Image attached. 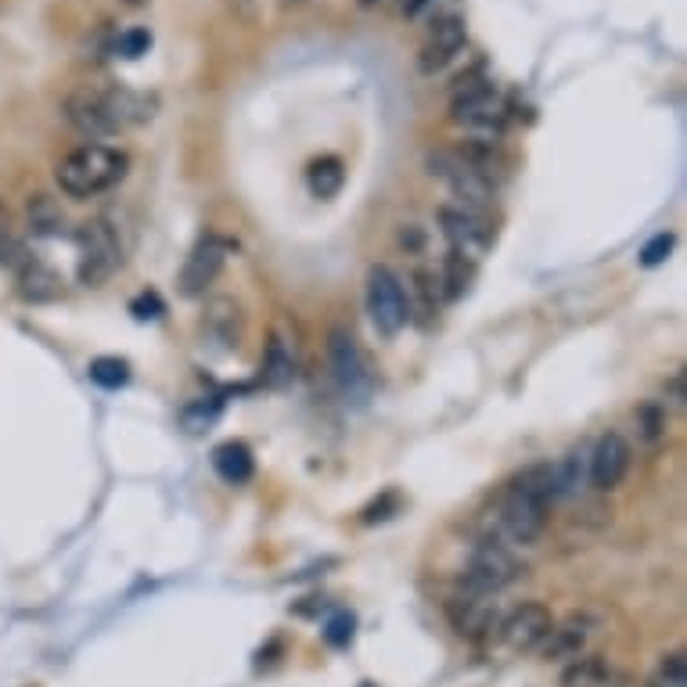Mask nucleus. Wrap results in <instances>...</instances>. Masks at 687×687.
Here are the masks:
<instances>
[{"label":"nucleus","mask_w":687,"mask_h":687,"mask_svg":"<svg viewBox=\"0 0 687 687\" xmlns=\"http://www.w3.org/2000/svg\"><path fill=\"white\" fill-rule=\"evenodd\" d=\"M162 300L155 292H145V295H137L134 303H129V314H134L137 320H155V317H162Z\"/></svg>","instance_id":"nucleus-32"},{"label":"nucleus","mask_w":687,"mask_h":687,"mask_svg":"<svg viewBox=\"0 0 687 687\" xmlns=\"http://www.w3.org/2000/svg\"><path fill=\"white\" fill-rule=\"evenodd\" d=\"M554 504V469L551 461L529 464L526 472H518L508 489L500 494L489 529L494 540L504 548H533L548 529V511Z\"/></svg>","instance_id":"nucleus-1"},{"label":"nucleus","mask_w":687,"mask_h":687,"mask_svg":"<svg viewBox=\"0 0 687 687\" xmlns=\"http://www.w3.org/2000/svg\"><path fill=\"white\" fill-rule=\"evenodd\" d=\"M666 425H669V414L666 407L658 404V399H644V404L633 410V436H638L641 447H655L666 439Z\"/></svg>","instance_id":"nucleus-23"},{"label":"nucleus","mask_w":687,"mask_h":687,"mask_svg":"<svg viewBox=\"0 0 687 687\" xmlns=\"http://www.w3.org/2000/svg\"><path fill=\"white\" fill-rule=\"evenodd\" d=\"M551 627H554L551 608H543L537 601H526V605L511 608V612L500 619L497 633L511 652H533V647H540L543 638L551 633Z\"/></svg>","instance_id":"nucleus-13"},{"label":"nucleus","mask_w":687,"mask_h":687,"mask_svg":"<svg viewBox=\"0 0 687 687\" xmlns=\"http://www.w3.org/2000/svg\"><path fill=\"white\" fill-rule=\"evenodd\" d=\"M669 393H673V404H684V371L669 382Z\"/></svg>","instance_id":"nucleus-36"},{"label":"nucleus","mask_w":687,"mask_h":687,"mask_svg":"<svg viewBox=\"0 0 687 687\" xmlns=\"http://www.w3.org/2000/svg\"><path fill=\"white\" fill-rule=\"evenodd\" d=\"M447 616H450V627L469 641H483V638H489V633H497L500 619H504L497 594H483V590H469V587L450 594Z\"/></svg>","instance_id":"nucleus-11"},{"label":"nucleus","mask_w":687,"mask_h":687,"mask_svg":"<svg viewBox=\"0 0 687 687\" xmlns=\"http://www.w3.org/2000/svg\"><path fill=\"white\" fill-rule=\"evenodd\" d=\"M213 469L216 475L224 478L230 486H245L256 472V461H252V450L245 443H219L213 450Z\"/></svg>","instance_id":"nucleus-20"},{"label":"nucleus","mask_w":687,"mask_h":687,"mask_svg":"<svg viewBox=\"0 0 687 687\" xmlns=\"http://www.w3.org/2000/svg\"><path fill=\"white\" fill-rule=\"evenodd\" d=\"M554 469V500H573L590 486V447H573L551 464Z\"/></svg>","instance_id":"nucleus-18"},{"label":"nucleus","mask_w":687,"mask_h":687,"mask_svg":"<svg viewBox=\"0 0 687 687\" xmlns=\"http://www.w3.org/2000/svg\"><path fill=\"white\" fill-rule=\"evenodd\" d=\"M450 115L464 134H472V140H483V145H500L504 129H508V105L489 80H461V87L453 90Z\"/></svg>","instance_id":"nucleus-4"},{"label":"nucleus","mask_w":687,"mask_h":687,"mask_svg":"<svg viewBox=\"0 0 687 687\" xmlns=\"http://www.w3.org/2000/svg\"><path fill=\"white\" fill-rule=\"evenodd\" d=\"M399 245H404V249H410V252H418L421 245H425L421 227H418V224H407L404 230H399Z\"/></svg>","instance_id":"nucleus-34"},{"label":"nucleus","mask_w":687,"mask_h":687,"mask_svg":"<svg viewBox=\"0 0 687 687\" xmlns=\"http://www.w3.org/2000/svg\"><path fill=\"white\" fill-rule=\"evenodd\" d=\"M61 112L83 137H90V145H101L123 134L126 126L148 123L155 115V101L129 87H80L65 98Z\"/></svg>","instance_id":"nucleus-2"},{"label":"nucleus","mask_w":687,"mask_h":687,"mask_svg":"<svg viewBox=\"0 0 687 687\" xmlns=\"http://www.w3.org/2000/svg\"><path fill=\"white\" fill-rule=\"evenodd\" d=\"M472 278H475V263H472V259L447 252L443 270H439V289H443V300H461V295L469 292Z\"/></svg>","instance_id":"nucleus-24"},{"label":"nucleus","mask_w":687,"mask_h":687,"mask_svg":"<svg viewBox=\"0 0 687 687\" xmlns=\"http://www.w3.org/2000/svg\"><path fill=\"white\" fill-rule=\"evenodd\" d=\"M353 630H357V619L349 612H335L328 623H324V641H328L331 647H346L349 641H353Z\"/></svg>","instance_id":"nucleus-30"},{"label":"nucleus","mask_w":687,"mask_h":687,"mask_svg":"<svg viewBox=\"0 0 687 687\" xmlns=\"http://www.w3.org/2000/svg\"><path fill=\"white\" fill-rule=\"evenodd\" d=\"M630 472V443L619 432L598 436V443L590 447V486L608 494L627 478Z\"/></svg>","instance_id":"nucleus-15"},{"label":"nucleus","mask_w":687,"mask_h":687,"mask_svg":"<svg viewBox=\"0 0 687 687\" xmlns=\"http://www.w3.org/2000/svg\"><path fill=\"white\" fill-rule=\"evenodd\" d=\"M224 259H227V245L213 235H205L184 259V270H180V281H177L180 295H188V300L205 295V289H210L219 278V270H224Z\"/></svg>","instance_id":"nucleus-14"},{"label":"nucleus","mask_w":687,"mask_h":687,"mask_svg":"<svg viewBox=\"0 0 687 687\" xmlns=\"http://www.w3.org/2000/svg\"><path fill=\"white\" fill-rule=\"evenodd\" d=\"M608 669L598 655H579L565 666L562 673V687H605Z\"/></svg>","instance_id":"nucleus-25"},{"label":"nucleus","mask_w":687,"mask_h":687,"mask_svg":"<svg viewBox=\"0 0 687 687\" xmlns=\"http://www.w3.org/2000/svg\"><path fill=\"white\" fill-rule=\"evenodd\" d=\"M522 573L526 568H522V562L515 559V551L504 548L500 540L486 537V540L475 543L469 562H464L461 587L483 590V594H500V590H508Z\"/></svg>","instance_id":"nucleus-8"},{"label":"nucleus","mask_w":687,"mask_h":687,"mask_svg":"<svg viewBox=\"0 0 687 687\" xmlns=\"http://www.w3.org/2000/svg\"><path fill=\"white\" fill-rule=\"evenodd\" d=\"M123 4H129V8H140V4H148V0H123Z\"/></svg>","instance_id":"nucleus-38"},{"label":"nucleus","mask_w":687,"mask_h":687,"mask_svg":"<svg viewBox=\"0 0 687 687\" xmlns=\"http://www.w3.org/2000/svg\"><path fill=\"white\" fill-rule=\"evenodd\" d=\"M76 245H80L76 278H80V284H87V289L105 284L115 270L123 267V245L109 219H87V224L76 230Z\"/></svg>","instance_id":"nucleus-7"},{"label":"nucleus","mask_w":687,"mask_h":687,"mask_svg":"<svg viewBox=\"0 0 687 687\" xmlns=\"http://www.w3.org/2000/svg\"><path fill=\"white\" fill-rule=\"evenodd\" d=\"M295 368H300V360H295V342L289 335L274 331L270 335V342L263 349V364H259V379L270 388V393H284L292 382H295Z\"/></svg>","instance_id":"nucleus-17"},{"label":"nucleus","mask_w":687,"mask_h":687,"mask_svg":"<svg viewBox=\"0 0 687 687\" xmlns=\"http://www.w3.org/2000/svg\"><path fill=\"white\" fill-rule=\"evenodd\" d=\"M429 4H432V0H404V15H407V19H418Z\"/></svg>","instance_id":"nucleus-35"},{"label":"nucleus","mask_w":687,"mask_h":687,"mask_svg":"<svg viewBox=\"0 0 687 687\" xmlns=\"http://www.w3.org/2000/svg\"><path fill=\"white\" fill-rule=\"evenodd\" d=\"M284 4H303V0H284Z\"/></svg>","instance_id":"nucleus-39"},{"label":"nucleus","mask_w":687,"mask_h":687,"mask_svg":"<svg viewBox=\"0 0 687 687\" xmlns=\"http://www.w3.org/2000/svg\"><path fill=\"white\" fill-rule=\"evenodd\" d=\"M425 166H429V173L436 180H443V184L450 188V194L458 199V205H469V210H478V213H486L489 205H494V199H497L494 180L478 173L458 148H436V151H429V155H425Z\"/></svg>","instance_id":"nucleus-6"},{"label":"nucleus","mask_w":687,"mask_h":687,"mask_svg":"<svg viewBox=\"0 0 687 687\" xmlns=\"http://www.w3.org/2000/svg\"><path fill=\"white\" fill-rule=\"evenodd\" d=\"M129 170V155L112 145H80L58 162L55 180L69 199H98L112 191Z\"/></svg>","instance_id":"nucleus-3"},{"label":"nucleus","mask_w":687,"mask_h":687,"mask_svg":"<svg viewBox=\"0 0 687 687\" xmlns=\"http://www.w3.org/2000/svg\"><path fill=\"white\" fill-rule=\"evenodd\" d=\"M669 249H673V235H655L652 241L644 245L641 263H644V267H658V263H663V259L669 256Z\"/></svg>","instance_id":"nucleus-33"},{"label":"nucleus","mask_w":687,"mask_h":687,"mask_svg":"<svg viewBox=\"0 0 687 687\" xmlns=\"http://www.w3.org/2000/svg\"><path fill=\"white\" fill-rule=\"evenodd\" d=\"M360 8H374V4H382V0H357Z\"/></svg>","instance_id":"nucleus-37"},{"label":"nucleus","mask_w":687,"mask_h":687,"mask_svg":"<svg viewBox=\"0 0 687 687\" xmlns=\"http://www.w3.org/2000/svg\"><path fill=\"white\" fill-rule=\"evenodd\" d=\"M30 227H33V235H61L65 216L58 210V202L47 199V194H36L30 202Z\"/></svg>","instance_id":"nucleus-26"},{"label":"nucleus","mask_w":687,"mask_h":687,"mask_svg":"<svg viewBox=\"0 0 687 687\" xmlns=\"http://www.w3.org/2000/svg\"><path fill=\"white\" fill-rule=\"evenodd\" d=\"M90 382L101 388H120L129 382V364L120 357H94L90 360Z\"/></svg>","instance_id":"nucleus-27"},{"label":"nucleus","mask_w":687,"mask_h":687,"mask_svg":"<svg viewBox=\"0 0 687 687\" xmlns=\"http://www.w3.org/2000/svg\"><path fill=\"white\" fill-rule=\"evenodd\" d=\"M439 230H443L450 252L472 259V263H478L497 241V230H494V224H489V216L478 210H469V205H458V202H450L439 210Z\"/></svg>","instance_id":"nucleus-9"},{"label":"nucleus","mask_w":687,"mask_h":687,"mask_svg":"<svg viewBox=\"0 0 687 687\" xmlns=\"http://www.w3.org/2000/svg\"><path fill=\"white\" fill-rule=\"evenodd\" d=\"M360 687H374V684H360Z\"/></svg>","instance_id":"nucleus-40"},{"label":"nucleus","mask_w":687,"mask_h":687,"mask_svg":"<svg viewBox=\"0 0 687 687\" xmlns=\"http://www.w3.org/2000/svg\"><path fill=\"white\" fill-rule=\"evenodd\" d=\"M469 44V30H464V19L461 15H439L432 19L429 33H425V44L418 50V69L425 76H432L439 69H447Z\"/></svg>","instance_id":"nucleus-12"},{"label":"nucleus","mask_w":687,"mask_h":687,"mask_svg":"<svg viewBox=\"0 0 687 687\" xmlns=\"http://www.w3.org/2000/svg\"><path fill=\"white\" fill-rule=\"evenodd\" d=\"M19 292H22V300H30V303H50L61 295V281L55 270H47L36 263V259H30L25 267H19Z\"/></svg>","instance_id":"nucleus-22"},{"label":"nucleus","mask_w":687,"mask_h":687,"mask_svg":"<svg viewBox=\"0 0 687 687\" xmlns=\"http://www.w3.org/2000/svg\"><path fill=\"white\" fill-rule=\"evenodd\" d=\"M328 364H331L335 385L342 388V396L364 404V399L374 393V374L368 368V357H364V349L357 346L349 328L328 331Z\"/></svg>","instance_id":"nucleus-10"},{"label":"nucleus","mask_w":687,"mask_h":687,"mask_svg":"<svg viewBox=\"0 0 687 687\" xmlns=\"http://www.w3.org/2000/svg\"><path fill=\"white\" fill-rule=\"evenodd\" d=\"M148 47H151V33L145 30V25H134V30H126L115 36V44H112V55H120V58H140V55H148Z\"/></svg>","instance_id":"nucleus-28"},{"label":"nucleus","mask_w":687,"mask_h":687,"mask_svg":"<svg viewBox=\"0 0 687 687\" xmlns=\"http://www.w3.org/2000/svg\"><path fill=\"white\" fill-rule=\"evenodd\" d=\"M216 418H219V399H210V407L191 404V407H184V414H180V421L188 425V432H205Z\"/></svg>","instance_id":"nucleus-31"},{"label":"nucleus","mask_w":687,"mask_h":687,"mask_svg":"<svg viewBox=\"0 0 687 687\" xmlns=\"http://www.w3.org/2000/svg\"><path fill=\"white\" fill-rule=\"evenodd\" d=\"M364 306H368V317L374 324V331H379L382 339H396V335L407 328L410 295L404 289V278H399L388 263H374L368 270Z\"/></svg>","instance_id":"nucleus-5"},{"label":"nucleus","mask_w":687,"mask_h":687,"mask_svg":"<svg viewBox=\"0 0 687 687\" xmlns=\"http://www.w3.org/2000/svg\"><path fill=\"white\" fill-rule=\"evenodd\" d=\"M346 184V166L339 155H320V159L309 162L306 170V188L314 199H335Z\"/></svg>","instance_id":"nucleus-21"},{"label":"nucleus","mask_w":687,"mask_h":687,"mask_svg":"<svg viewBox=\"0 0 687 687\" xmlns=\"http://www.w3.org/2000/svg\"><path fill=\"white\" fill-rule=\"evenodd\" d=\"M590 633H594V619L587 612H573L568 619H562V623L551 627V633L540 644V655L548 658V663H573V658L583 655Z\"/></svg>","instance_id":"nucleus-16"},{"label":"nucleus","mask_w":687,"mask_h":687,"mask_svg":"<svg viewBox=\"0 0 687 687\" xmlns=\"http://www.w3.org/2000/svg\"><path fill=\"white\" fill-rule=\"evenodd\" d=\"M652 684L655 687H687V658L680 652L666 655L663 666H658V677Z\"/></svg>","instance_id":"nucleus-29"},{"label":"nucleus","mask_w":687,"mask_h":687,"mask_svg":"<svg viewBox=\"0 0 687 687\" xmlns=\"http://www.w3.org/2000/svg\"><path fill=\"white\" fill-rule=\"evenodd\" d=\"M202 328L213 335V339L219 346L235 349L241 342V331H245V317H241V306L235 300H210V306H205V320Z\"/></svg>","instance_id":"nucleus-19"}]
</instances>
